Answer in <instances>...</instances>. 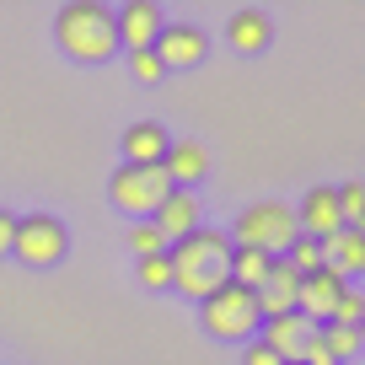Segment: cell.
Instances as JSON below:
<instances>
[{
	"label": "cell",
	"mask_w": 365,
	"mask_h": 365,
	"mask_svg": "<svg viewBox=\"0 0 365 365\" xmlns=\"http://www.w3.org/2000/svg\"><path fill=\"white\" fill-rule=\"evenodd\" d=\"M167 258H172V290H178V296H188V301H210V296L231 279V274H226V263H231V237H226V231H215V226H199L194 237L172 242Z\"/></svg>",
	"instance_id": "obj_1"
},
{
	"label": "cell",
	"mask_w": 365,
	"mask_h": 365,
	"mask_svg": "<svg viewBox=\"0 0 365 365\" xmlns=\"http://www.w3.org/2000/svg\"><path fill=\"white\" fill-rule=\"evenodd\" d=\"M54 38H59V48H65L70 59H81V65H103V59H113V48H118L113 11L97 6V0H70L65 11L54 16Z\"/></svg>",
	"instance_id": "obj_2"
},
{
	"label": "cell",
	"mask_w": 365,
	"mask_h": 365,
	"mask_svg": "<svg viewBox=\"0 0 365 365\" xmlns=\"http://www.w3.org/2000/svg\"><path fill=\"white\" fill-rule=\"evenodd\" d=\"M231 247H258L269 252V258H285V247L301 237L296 226V210L279 205V199H258V205H247L237 220H231Z\"/></svg>",
	"instance_id": "obj_3"
},
{
	"label": "cell",
	"mask_w": 365,
	"mask_h": 365,
	"mask_svg": "<svg viewBox=\"0 0 365 365\" xmlns=\"http://www.w3.org/2000/svg\"><path fill=\"white\" fill-rule=\"evenodd\" d=\"M199 317H205V333L210 339H226V344H252L258 339V328H263V317H258V296L252 290H242V285H220L210 301H199Z\"/></svg>",
	"instance_id": "obj_4"
},
{
	"label": "cell",
	"mask_w": 365,
	"mask_h": 365,
	"mask_svg": "<svg viewBox=\"0 0 365 365\" xmlns=\"http://www.w3.org/2000/svg\"><path fill=\"white\" fill-rule=\"evenodd\" d=\"M11 252L27 263V269H48L70 252V231L59 215H16V237H11Z\"/></svg>",
	"instance_id": "obj_5"
},
{
	"label": "cell",
	"mask_w": 365,
	"mask_h": 365,
	"mask_svg": "<svg viewBox=\"0 0 365 365\" xmlns=\"http://www.w3.org/2000/svg\"><path fill=\"white\" fill-rule=\"evenodd\" d=\"M108 194H113V205L124 210V215L150 220V215H156V205L172 194V178L161 167H129V161H124V167L113 172V188H108Z\"/></svg>",
	"instance_id": "obj_6"
},
{
	"label": "cell",
	"mask_w": 365,
	"mask_h": 365,
	"mask_svg": "<svg viewBox=\"0 0 365 365\" xmlns=\"http://www.w3.org/2000/svg\"><path fill=\"white\" fill-rule=\"evenodd\" d=\"M296 226H301V237H312V242H333L344 231V210H339V188H328V182H317L307 199L296 205Z\"/></svg>",
	"instance_id": "obj_7"
},
{
	"label": "cell",
	"mask_w": 365,
	"mask_h": 365,
	"mask_svg": "<svg viewBox=\"0 0 365 365\" xmlns=\"http://www.w3.org/2000/svg\"><path fill=\"white\" fill-rule=\"evenodd\" d=\"M344 290H349V279H344V274L333 269V263H322L317 274H307V279H301V296H296V312H301V317L312 322V328H322V322L333 317V301H339Z\"/></svg>",
	"instance_id": "obj_8"
},
{
	"label": "cell",
	"mask_w": 365,
	"mask_h": 365,
	"mask_svg": "<svg viewBox=\"0 0 365 365\" xmlns=\"http://www.w3.org/2000/svg\"><path fill=\"white\" fill-rule=\"evenodd\" d=\"M252 296H258V317L263 322H269V317H290V312H296V296H301V274L290 269L285 258H274L269 263V279H263Z\"/></svg>",
	"instance_id": "obj_9"
},
{
	"label": "cell",
	"mask_w": 365,
	"mask_h": 365,
	"mask_svg": "<svg viewBox=\"0 0 365 365\" xmlns=\"http://www.w3.org/2000/svg\"><path fill=\"white\" fill-rule=\"evenodd\" d=\"M150 220H156V231L167 242L194 237V231L205 226V220H199V194H194V188H172V194L156 205V215H150Z\"/></svg>",
	"instance_id": "obj_10"
},
{
	"label": "cell",
	"mask_w": 365,
	"mask_h": 365,
	"mask_svg": "<svg viewBox=\"0 0 365 365\" xmlns=\"http://www.w3.org/2000/svg\"><path fill=\"white\" fill-rule=\"evenodd\" d=\"M156 59L167 70H188V65H199L205 59V33L199 27H188V22H167L156 33Z\"/></svg>",
	"instance_id": "obj_11"
},
{
	"label": "cell",
	"mask_w": 365,
	"mask_h": 365,
	"mask_svg": "<svg viewBox=\"0 0 365 365\" xmlns=\"http://www.w3.org/2000/svg\"><path fill=\"white\" fill-rule=\"evenodd\" d=\"M312 333H317V328H312L301 312H290V317H269V322H263V328H258V344H269L285 365H301V349H307Z\"/></svg>",
	"instance_id": "obj_12"
},
{
	"label": "cell",
	"mask_w": 365,
	"mask_h": 365,
	"mask_svg": "<svg viewBox=\"0 0 365 365\" xmlns=\"http://www.w3.org/2000/svg\"><path fill=\"white\" fill-rule=\"evenodd\" d=\"M113 27H118V43L135 54V48H156V33L167 22H161V11L150 6V0H129L124 11L113 16Z\"/></svg>",
	"instance_id": "obj_13"
},
{
	"label": "cell",
	"mask_w": 365,
	"mask_h": 365,
	"mask_svg": "<svg viewBox=\"0 0 365 365\" xmlns=\"http://www.w3.org/2000/svg\"><path fill=\"white\" fill-rule=\"evenodd\" d=\"M167 145H172V135L156 124V118H140V124L124 129V161L129 167H161Z\"/></svg>",
	"instance_id": "obj_14"
},
{
	"label": "cell",
	"mask_w": 365,
	"mask_h": 365,
	"mask_svg": "<svg viewBox=\"0 0 365 365\" xmlns=\"http://www.w3.org/2000/svg\"><path fill=\"white\" fill-rule=\"evenodd\" d=\"M161 172L172 178V188H194L210 172V150L199 145V140H172L167 156H161Z\"/></svg>",
	"instance_id": "obj_15"
},
{
	"label": "cell",
	"mask_w": 365,
	"mask_h": 365,
	"mask_svg": "<svg viewBox=\"0 0 365 365\" xmlns=\"http://www.w3.org/2000/svg\"><path fill=\"white\" fill-rule=\"evenodd\" d=\"M226 38H231V48H242V54H258V48H269L274 27H269L263 11H237L226 22Z\"/></svg>",
	"instance_id": "obj_16"
},
{
	"label": "cell",
	"mask_w": 365,
	"mask_h": 365,
	"mask_svg": "<svg viewBox=\"0 0 365 365\" xmlns=\"http://www.w3.org/2000/svg\"><path fill=\"white\" fill-rule=\"evenodd\" d=\"M269 252H258V247H231V263H226V274H231V285H242V290H258L263 279H269Z\"/></svg>",
	"instance_id": "obj_17"
},
{
	"label": "cell",
	"mask_w": 365,
	"mask_h": 365,
	"mask_svg": "<svg viewBox=\"0 0 365 365\" xmlns=\"http://www.w3.org/2000/svg\"><path fill=\"white\" fill-rule=\"evenodd\" d=\"M322 247H328V263L344 274V279H349V274H365V237H360V231H349V226H344L339 237H333V242H322Z\"/></svg>",
	"instance_id": "obj_18"
},
{
	"label": "cell",
	"mask_w": 365,
	"mask_h": 365,
	"mask_svg": "<svg viewBox=\"0 0 365 365\" xmlns=\"http://www.w3.org/2000/svg\"><path fill=\"white\" fill-rule=\"evenodd\" d=\"M285 263L307 279V274H317L322 263H328V247H322V242H312V237H296V242L285 247Z\"/></svg>",
	"instance_id": "obj_19"
},
{
	"label": "cell",
	"mask_w": 365,
	"mask_h": 365,
	"mask_svg": "<svg viewBox=\"0 0 365 365\" xmlns=\"http://www.w3.org/2000/svg\"><path fill=\"white\" fill-rule=\"evenodd\" d=\"M129 247H135L140 258H156V252H167L172 242L156 231V220H135V226H129Z\"/></svg>",
	"instance_id": "obj_20"
},
{
	"label": "cell",
	"mask_w": 365,
	"mask_h": 365,
	"mask_svg": "<svg viewBox=\"0 0 365 365\" xmlns=\"http://www.w3.org/2000/svg\"><path fill=\"white\" fill-rule=\"evenodd\" d=\"M322 339H328V349H333V360H354V354H360L365 349V344H360V333H354V328H339V322H322Z\"/></svg>",
	"instance_id": "obj_21"
},
{
	"label": "cell",
	"mask_w": 365,
	"mask_h": 365,
	"mask_svg": "<svg viewBox=\"0 0 365 365\" xmlns=\"http://www.w3.org/2000/svg\"><path fill=\"white\" fill-rule=\"evenodd\" d=\"M140 285H145V290H172V258H167V252L140 258Z\"/></svg>",
	"instance_id": "obj_22"
},
{
	"label": "cell",
	"mask_w": 365,
	"mask_h": 365,
	"mask_svg": "<svg viewBox=\"0 0 365 365\" xmlns=\"http://www.w3.org/2000/svg\"><path fill=\"white\" fill-rule=\"evenodd\" d=\"M129 76L145 81V86H156V81L167 76V65L156 59V48H135V54H129Z\"/></svg>",
	"instance_id": "obj_23"
},
{
	"label": "cell",
	"mask_w": 365,
	"mask_h": 365,
	"mask_svg": "<svg viewBox=\"0 0 365 365\" xmlns=\"http://www.w3.org/2000/svg\"><path fill=\"white\" fill-rule=\"evenodd\" d=\"M360 317H365V290H344V296L333 301V317H328V322H339V328H354Z\"/></svg>",
	"instance_id": "obj_24"
},
{
	"label": "cell",
	"mask_w": 365,
	"mask_h": 365,
	"mask_svg": "<svg viewBox=\"0 0 365 365\" xmlns=\"http://www.w3.org/2000/svg\"><path fill=\"white\" fill-rule=\"evenodd\" d=\"M301 365H339V360H333V349H328V339H322V328L307 339V349H301Z\"/></svg>",
	"instance_id": "obj_25"
},
{
	"label": "cell",
	"mask_w": 365,
	"mask_h": 365,
	"mask_svg": "<svg viewBox=\"0 0 365 365\" xmlns=\"http://www.w3.org/2000/svg\"><path fill=\"white\" fill-rule=\"evenodd\" d=\"M242 365H285V360H279V354H274L269 344H258V339H252V344H242Z\"/></svg>",
	"instance_id": "obj_26"
},
{
	"label": "cell",
	"mask_w": 365,
	"mask_h": 365,
	"mask_svg": "<svg viewBox=\"0 0 365 365\" xmlns=\"http://www.w3.org/2000/svg\"><path fill=\"white\" fill-rule=\"evenodd\" d=\"M11 237H16V215H11V210H0V258L11 252Z\"/></svg>",
	"instance_id": "obj_27"
},
{
	"label": "cell",
	"mask_w": 365,
	"mask_h": 365,
	"mask_svg": "<svg viewBox=\"0 0 365 365\" xmlns=\"http://www.w3.org/2000/svg\"><path fill=\"white\" fill-rule=\"evenodd\" d=\"M354 333H360V344H365V317H360V322H354Z\"/></svg>",
	"instance_id": "obj_28"
}]
</instances>
